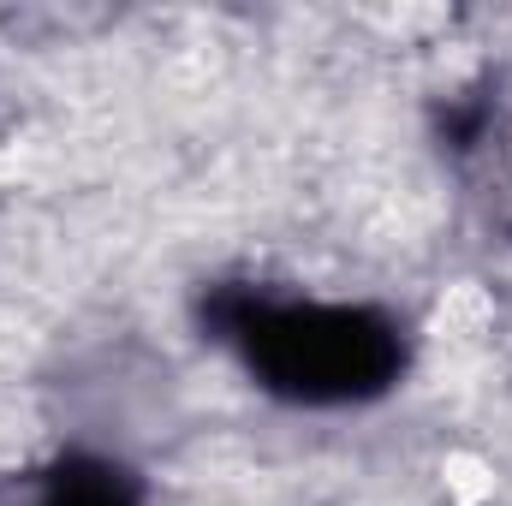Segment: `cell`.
Returning a JSON list of instances; mask_svg holds the SVG:
<instances>
[{
    "label": "cell",
    "instance_id": "obj_1",
    "mask_svg": "<svg viewBox=\"0 0 512 506\" xmlns=\"http://www.w3.org/2000/svg\"><path fill=\"white\" fill-rule=\"evenodd\" d=\"M251 358L304 399H346L382 387L393 370V334L358 310H280L251 334Z\"/></svg>",
    "mask_w": 512,
    "mask_h": 506
}]
</instances>
